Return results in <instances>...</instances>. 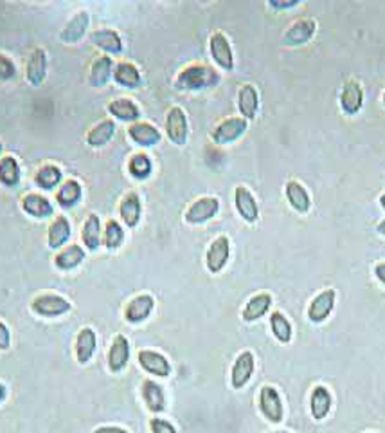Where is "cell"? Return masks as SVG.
<instances>
[{"label":"cell","instance_id":"d6a6232c","mask_svg":"<svg viewBox=\"0 0 385 433\" xmlns=\"http://www.w3.org/2000/svg\"><path fill=\"white\" fill-rule=\"evenodd\" d=\"M106 109H108L110 114L126 123H137L139 116H141V111H139V106L135 105V102H132V99L128 98L114 99V102L108 103Z\"/></svg>","mask_w":385,"mask_h":433},{"label":"cell","instance_id":"e0dca14e","mask_svg":"<svg viewBox=\"0 0 385 433\" xmlns=\"http://www.w3.org/2000/svg\"><path fill=\"white\" fill-rule=\"evenodd\" d=\"M139 365H141L146 372L158 377H168L171 374L170 361H168L163 354H158V352L155 350L139 352Z\"/></svg>","mask_w":385,"mask_h":433},{"label":"cell","instance_id":"1f68e13d","mask_svg":"<svg viewBox=\"0 0 385 433\" xmlns=\"http://www.w3.org/2000/svg\"><path fill=\"white\" fill-rule=\"evenodd\" d=\"M286 199L288 202H290V206H292L296 212L299 213H306L310 209V206H312V200H310L308 192H306V188H304L303 184L297 183V181H288L286 183Z\"/></svg>","mask_w":385,"mask_h":433},{"label":"cell","instance_id":"bcb514c9","mask_svg":"<svg viewBox=\"0 0 385 433\" xmlns=\"http://www.w3.org/2000/svg\"><path fill=\"white\" fill-rule=\"evenodd\" d=\"M299 2L297 0H292V2H276V0H272L270 6L272 8H277V9H286V8H294V6H297Z\"/></svg>","mask_w":385,"mask_h":433},{"label":"cell","instance_id":"7bdbcfd3","mask_svg":"<svg viewBox=\"0 0 385 433\" xmlns=\"http://www.w3.org/2000/svg\"><path fill=\"white\" fill-rule=\"evenodd\" d=\"M150 426L153 433H177V429L173 428V425L164 421V419H151Z\"/></svg>","mask_w":385,"mask_h":433},{"label":"cell","instance_id":"d4e9b609","mask_svg":"<svg viewBox=\"0 0 385 433\" xmlns=\"http://www.w3.org/2000/svg\"><path fill=\"white\" fill-rule=\"evenodd\" d=\"M141 197L135 192L126 193V195L122 197L121 205H119V215H121L122 222H125L128 228H135V226L139 224V221H141Z\"/></svg>","mask_w":385,"mask_h":433},{"label":"cell","instance_id":"8d00e7d4","mask_svg":"<svg viewBox=\"0 0 385 433\" xmlns=\"http://www.w3.org/2000/svg\"><path fill=\"white\" fill-rule=\"evenodd\" d=\"M270 305L272 296L267 295V293H261V295H255L248 300L241 316H244L245 322H255V319H260L270 309Z\"/></svg>","mask_w":385,"mask_h":433},{"label":"cell","instance_id":"2e32d148","mask_svg":"<svg viewBox=\"0 0 385 433\" xmlns=\"http://www.w3.org/2000/svg\"><path fill=\"white\" fill-rule=\"evenodd\" d=\"M362 103H364V90H362L360 83L357 80H348L342 87L341 94V105L344 112L349 116L357 114L362 109Z\"/></svg>","mask_w":385,"mask_h":433},{"label":"cell","instance_id":"9a60e30c","mask_svg":"<svg viewBox=\"0 0 385 433\" xmlns=\"http://www.w3.org/2000/svg\"><path fill=\"white\" fill-rule=\"evenodd\" d=\"M130 360V343L122 334H118L108 350V368L112 372H121Z\"/></svg>","mask_w":385,"mask_h":433},{"label":"cell","instance_id":"74e56055","mask_svg":"<svg viewBox=\"0 0 385 433\" xmlns=\"http://www.w3.org/2000/svg\"><path fill=\"white\" fill-rule=\"evenodd\" d=\"M332 408V396L326 386H315L312 394V413L315 419H324Z\"/></svg>","mask_w":385,"mask_h":433},{"label":"cell","instance_id":"e575fe53","mask_svg":"<svg viewBox=\"0 0 385 433\" xmlns=\"http://www.w3.org/2000/svg\"><path fill=\"white\" fill-rule=\"evenodd\" d=\"M142 397H144V403L151 412L158 413L166 408V397H164L163 386L155 383V381L146 379L142 383Z\"/></svg>","mask_w":385,"mask_h":433},{"label":"cell","instance_id":"7c38bea8","mask_svg":"<svg viewBox=\"0 0 385 433\" xmlns=\"http://www.w3.org/2000/svg\"><path fill=\"white\" fill-rule=\"evenodd\" d=\"M254 355L252 352L245 350L236 358L234 365H232V372H231V383L236 390L244 389L245 384L251 381L252 372H254Z\"/></svg>","mask_w":385,"mask_h":433},{"label":"cell","instance_id":"db71d44e","mask_svg":"<svg viewBox=\"0 0 385 433\" xmlns=\"http://www.w3.org/2000/svg\"><path fill=\"white\" fill-rule=\"evenodd\" d=\"M384 105H385V92H384Z\"/></svg>","mask_w":385,"mask_h":433},{"label":"cell","instance_id":"c3c4849f","mask_svg":"<svg viewBox=\"0 0 385 433\" xmlns=\"http://www.w3.org/2000/svg\"><path fill=\"white\" fill-rule=\"evenodd\" d=\"M6 399V386L2 383H0V403Z\"/></svg>","mask_w":385,"mask_h":433},{"label":"cell","instance_id":"30bf717a","mask_svg":"<svg viewBox=\"0 0 385 433\" xmlns=\"http://www.w3.org/2000/svg\"><path fill=\"white\" fill-rule=\"evenodd\" d=\"M234 205L238 213L245 222L252 224L260 219V208L255 202V197L252 195L247 186H236L234 190Z\"/></svg>","mask_w":385,"mask_h":433},{"label":"cell","instance_id":"ba28073f","mask_svg":"<svg viewBox=\"0 0 385 433\" xmlns=\"http://www.w3.org/2000/svg\"><path fill=\"white\" fill-rule=\"evenodd\" d=\"M90 24V15L89 11L82 9V11L74 13L72 17L69 18V22L65 24V28L61 29L60 38L63 44H77L87 35V29Z\"/></svg>","mask_w":385,"mask_h":433},{"label":"cell","instance_id":"f5cc1de1","mask_svg":"<svg viewBox=\"0 0 385 433\" xmlns=\"http://www.w3.org/2000/svg\"><path fill=\"white\" fill-rule=\"evenodd\" d=\"M274 433H288V432H274Z\"/></svg>","mask_w":385,"mask_h":433},{"label":"cell","instance_id":"f546056e","mask_svg":"<svg viewBox=\"0 0 385 433\" xmlns=\"http://www.w3.org/2000/svg\"><path fill=\"white\" fill-rule=\"evenodd\" d=\"M82 238L89 251H98V248L101 245V221L96 213H90L83 222Z\"/></svg>","mask_w":385,"mask_h":433},{"label":"cell","instance_id":"7402d4cb","mask_svg":"<svg viewBox=\"0 0 385 433\" xmlns=\"http://www.w3.org/2000/svg\"><path fill=\"white\" fill-rule=\"evenodd\" d=\"M90 42H92L98 49L105 51V53L108 54H119L122 51V40L118 31H114V29H96V31L90 35Z\"/></svg>","mask_w":385,"mask_h":433},{"label":"cell","instance_id":"484cf974","mask_svg":"<svg viewBox=\"0 0 385 433\" xmlns=\"http://www.w3.org/2000/svg\"><path fill=\"white\" fill-rule=\"evenodd\" d=\"M70 222L67 216L58 215L49 226V231H47V244H49L51 250H61L63 245L67 244V240L70 238Z\"/></svg>","mask_w":385,"mask_h":433},{"label":"cell","instance_id":"d6986e66","mask_svg":"<svg viewBox=\"0 0 385 433\" xmlns=\"http://www.w3.org/2000/svg\"><path fill=\"white\" fill-rule=\"evenodd\" d=\"M153 307H155L153 296H150V295L135 296V298L132 300L128 305H126V311H125L126 322H130V323L144 322V319L151 315Z\"/></svg>","mask_w":385,"mask_h":433},{"label":"cell","instance_id":"d590c367","mask_svg":"<svg viewBox=\"0 0 385 433\" xmlns=\"http://www.w3.org/2000/svg\"><path fill=\"white\" fill-rule=\"evenodd\" d=\"M61 177L63 173L56 164H44L34 173V184L42 190H53L61 183Z\"/></svg>","mask_w":385,"mask_h":433},{"label":"cell","instance_id":"83f0119b","mask_svg":"<svg viewBox=\"0 0 385 433\" xmlns=\"http://www.w3.org/2000/svg\"><path fill=\"white\" fill-rule=\"evenodd\" d=\"M83 260H85V250L82 245L70 244L54 257V266L61 271H70L80 266Z\"/></svg>","mask_w":385,"mask_h":433},{"label":"cell","instance_id":"5b68a950","mask_svg":"<svg viewBox=\"0 0 385 433\" xmlns=\"http://www.w3.org/2000/svg\"><path fill=\"white\" fill-rule=\"evenodd\" d=\"M47 78V53L44 47H34L25 63V80L29 85L40 87Z\"/></svg>","mask_w":385,"mask_h":433},{"label":"cell","instance_id":"f35d334b","mask_svg":"<svg viewBox=\"0 0 385 433\" xmlns=\"http://www.w3.org/2000/svg\"><path fill=\"white\" fill-rule=\"evenodd\" d=\"M151 159L146 156V154H134L128 161V172L132 173V177L135 179H148L151 173Z\"/></svg>","mask_w":385,"mask_h":433},{"label":"cell","instance_id":"816d5d0a","mask_svg":"<svg viewBox=\"0 0 385 433\" xmlns=\"http://www.w3.org/2000/svg\"><path fill=\"white\" fill-rule=\"evenodd\" d=\"M2 152H4V143L0 141V157H2Z\"/></svg>","mask_w":385,"mask_h":433},{"label":"cell","instance_id":"5bb4252c","mask_svg":"<svg viewBox=\"0 0 385 433\" xmlns=\"http://www.w3.org/2000/svg\"><path fill=\"white\" fill-rule=\"evenodd\" d=\"M317 24L313 18H301L286 29L283 37L284 45H303L315 35Z\"/></svg>","mask_w":385,"mask_h":433},{"label":"cell","instance_id":"6da1fadb","mask_svg":"<svg viewBox=\"0 0 385 433\" xmlns=\"http://www.w3.org/2000/svg\"><path fill=\"white\" fill-rule=\"evenodd\" d=\"M220 82V74L203 63H191L182 69L175 80V87L179 90H203L216 87Z\"/></svg>","mask_w":385,"mask_h":433},{"label":"cell","instance_id":"ac0fdd59","mask_svg":"<svg viewBox=\"0 0 385 433\" xmlns=\"http://www.w3.org/2000/svg\"><path fill=\"white\" fill-rule=\"evenodd\" d=\"M128 135L139 147H153L160 141V132L148 121H137L132 123L130 128H128Z\"/></svg>","mask_w":385,"mask_h":433},{"label":"cell","instance_id":"ee69618b","mask_svg":"<svg viewBox=\"0 0 385 433\" xmlns=\"http://www.w3.org/2000/svg\"><path fill=\"white\" fill-rule=\"evenodd\" d=\"M11 347V332L6 323L0 322V350H8Z\"/></svg>","mask_w":385,"mask_h":433},{"label":"cell","instance_id":"f907efd6","mask_svg":"<svg viewBox=\"0 0 385 433\" xmlns=\"http://www.w3.org/2000/svg\"><path fill=\"white\" fill-rule=\"evenodd\" d=\"M380 205H381V208L385 209V193H384V195L380 197Z\"/></svg>","mask_w":385,"mask_h":433},{"label":"cell","instance_id":"8fae6325","mask_svg":"<svg viewBox=\"0 0 385 433\" xmlns=\"http://www.w3.org/2000/svg\"><path fill=\"white\" fill-rule=\"evenodd\" d=\"M20 206L25 215L34 216L38 221L47 219L54 213V206L51 205V200L42 193H25L20 200Z\"/></svg>","mask_w":385,"mask_h":433},{"label":"cell","instance_id":"836d02e7","mask_svg":"<svg viewBox=\"0 0 385 433\" xmlns=\"http://www.w3.org/2000/svg\"><path fill=\"white\" fill-rule=\"evenodd\" d=\"M114 80L126 89H137L141 85V73L130 61H119L114 66Z\"/></svg>","mask_w":385,"mask_h":433},{"label":"cell","instance_id":"8992f818","mask_svg":"<svg viewBox=\"0 0 385 433\" xmlns=\"http://www.w3.org/2000/svg\"><path fill=\"white\" fill-rule=\"evenodd\" d=\"M220 200L216 197H200L186 212V222L189 224H203L211 221L213 216L218 213Z\"/></svg>","mask_w":385,"mask_h":433},{"label":"cell","instance_id":"52a82bcc","mask_svg":"<svg viewBox=\"0 0 385 433\" xmlns=\"http://www.w3.org/2000/svg\"><path fill=\"white\" fill-rule=\"evenodd\" d=\"M229 255H231V242H229V238L225 237V235L215 238V240L211 242V245H209V250H207V269L215 274L220 273V271L225 267V264H227Z\"/></svg>","mask_w":385,"mask_h":433},{"label":"cell","instance_id":"4316f807","mask_svg":"<svg viewBox=\"0 0 385 433\" xmlns=\"http://www.w3.org/2000/svg\"><path fill=\"white\" fill-rule=\"evenodd\" d=\"M114 76V60L110 56H99L90 66L89 82L92 87H105Z\"/></svg>","mask_w":385,"mask_h":433},{"label":"cell","instance_id":"7dc6e473","mask_svg":"<svg viewBox=\"0 0 385 433\" xmlns=\"http://www.w3.org/2000/svg\"><path fill=\"white\" fill-rule=\"evenodd\" d=\"M374 274H377L378 280L385 286V264H378V266L374 267Z\"/></svg>","mask_w":385,"mask_h":433},{"label":"cell","instance_id":"60d3db41","mask_svg":"<svg viewBox=\"0 0 385 433\" xmlns=\"http://www.w3.org/2000/svg\"><path fill=\"white\" fill-rule=\"evenodd\" d=\"M125 240V231H122L121 224L114 219L106 221L105 224V245L106 250H118L119 245Z\"/></svg>","mask_w":385,"mask_h":433},{"label":"cell","instance_id":"7a4b0ae2","mask_svg":"<svg viewBox=\"0 0 385 433\" xmlns=\"http://www.w3.org/2000/svg\"><path fill=\"white\" fill-rule=\"evenodd\" d=\"M166 134L171 143L177 147H184L189 134L187 116L180 106H171L166 114Z\"/></svg>","mask_w":385,"mask_h":433},{"label":"cell","instance_id":"b9f144b4","mask_svg":"<svg viewBox=\"0 0 385 433\" xmlns=\"http://www.w3.org/2000/svg\"><path fill=\"white\" fill-rule=\"evenodd\" d=\"M17 76V63L8 56L0 53V82H11Z\"/></svg>","mask_w":385,"mask_h":433},{"label":"cell","instance_id":"ffe728a7","mask_svg":"<svg viewBox=\"0 0 385 433\" xmlns=\"http://www.w3.org/2000/svg\"><path fill=\"white\" fill-rule=\"evenodd\" d=\"M98 347V339H96V332L92 329H82L76 336V345H74V350H76V360L80 365H87L92 360L94 352Z\"/></svg>","mask_w":385,"mask_h":433},{"label":"cell","instance_id":"4fadbf2b","mask_svg":"<svg viewBox=\"0 0 385 433\" xmlns=\"http://www.w3.org/2000/svg\"><path fill=\"white\" fill-rule=\"evenodd\" d=\"M260 408L270 422H279L283 419V403L274 386H263L260 392Z\"/></svg>","mask_w":385,"mask_h":433},{"label":"cell","instance_id":"f1b7e54d","mask_svg":"<svg viewBox=\"0 0 385 433\" xmlns=\"http://www.w3.org/2000/svg\"><path fill=\"white\" fill-rule=\"evenodd\" d=\"M22 170L20 163L15 156L0 157V184L6 188H15L20 183Z\"/></svg>","mask_w":385,"mask_h":433},{"label":"cell","instance_id":"681fc988","mask_svg":"<svg viewBox=\"0 0 385 433\" xmlns=\"http://www.w3.org/2000/svg\"><path fill=\"white\" fill-rule=\"evenodd\" d=\"M378 231H380L381 235H385V221H381L380 224H378Z\"/></svg>","mask_w":385,"mask_h":433},{"label":"cell","instance_id":"f6af8a7d","mask_svg":"<svg viewBox=\"0 0 385 433\" xmlns=\"http://www.w3.org/2000/svg\"><path fill=\"white\" fill-rule=\"evenodd\" d=\"M94 433H128V432L119 428V426H101V428L94 429Z\"/></svg>","mask_w":385,"mask_h":433},{"label":"cell","instance_id":"9c48e42d","mask_svg":"<svg viewBox=\"0 0 385 433\" xmlns=\"http://www.w3.org/2000/svg\"><path fill=\"white\" fill-rule=\"evenodd\" d=\"M209 51H211V56L216 61V66L222 67L223 71H232L234 54H232V47L225 35L220 33V31L213 35L211 40H209Z\"/></svg>","mask_w":385,"mask_h":433},{"label":"cell","instance_id":"44dd1931","mask_svg":"<svg viewBox=\"0 0 385 433\" xmlns=\"http://www.w3.org/2000/svg\"><path fill=\"white\" fill-rule=\"evenodd\" d=\"M333 305H335V291L326 289L322 291L320 295H317L313 298V302L308 307V316L312 322L320 323L324 322L329 316V312L333 311Z\"/></svg>","mask_w":385,"mask_h":433},{"label":"cell","instance_id":"603a6c76","mask_svg":"<svg viewBox=\"0 0 385 433\" xmlns=\"http://www.w3.org/2000/svg\"><path fill=\"white\" fill-rule=\"evenodd\" d=\"M238 109L239 114L244 116V119H254L260 109V94L255 90L254 85L245 83L241 89L238 90Z\"/></svg>","mask_w":385,"mask_h":433},{"label":"cell","instance_id":"cb8c5ba5","mask_svg":"<svg viewBox=\"0 0 385 433\" xmlns=\"http://www.w3.org/2000/svg\"><path fill=\"white\" fill-rule=\"evenodd\" d=\"M115 134L114 119H101L87 132V145L92 148H103L110 143V139Z\"/></svg>","mask_w":385,"mask_h":433},{"label":"cell","instance_id":"277c9868","mask_svg":"<svg viewBox=\"0 0 385 433\" xmlns=\"http://www.w3.org/2000/svg\"><path fill=\"white\" fill-rule=\"evenodd\" d=\"M245 130H247V119L227 118L216 125V128L211 134V139L216 145H229L241 138Z\"/></svg>","mask_w":385,"mask_h":433},{"label":"cell","instance_id":"4dcf8cb0","mask_svg":"<svg viewBox=\"0 0 385 433\" xmlns=\"http://www.w3.org/2000/svg\"><path fill=\"white\" fill-rule=\"evenodd\" d=\"M83 197V188L80 181L67 179L56 192V200L61 208H72Z\"/></svg>","mask_w":385,"mask_h":433},{"label":"cell","instance_id":"3957f363","mask_svg":"<svg viewBox=\"0 0 385 433\" xmlns=\"http://www.w3.org/2000/svg\"><path fill=\"white\" fill-rule=\"evenodd\" d=\"M70 302L60 295H40L33 300L31 309L44 318H56L70 311Z\"/></svg>","mask_w":385,"mask_h":433},{"label":"cell","instance_id":"ab89813d","mask_svg":"<svg viewBox=\"0 0 385 433\" xmlns=\"http://www.w3.org/2000/svg\"><path fill=\"white\" fill-rule=\"evenodd\" d=\"M270 327L274 336L279 339L281 343H288V341L292 339V325H290V322H288L281 312H274V315L270 316Z\"/></svg>","mask_w":385,"mask_h":433}]
</instances>
